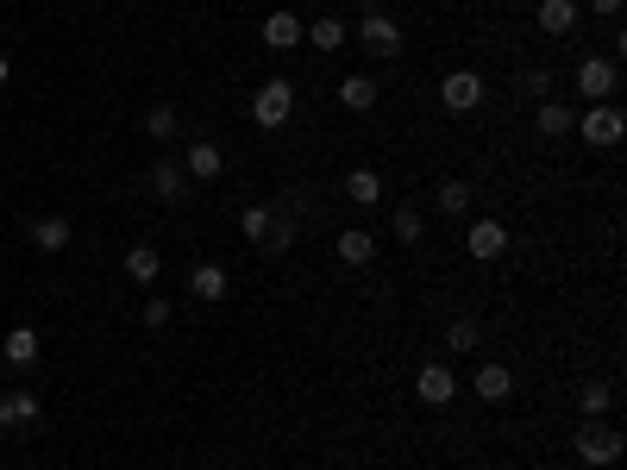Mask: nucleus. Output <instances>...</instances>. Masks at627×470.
I'll use <instances>...</instances> for the list:
<instances>
[{
	"label": "nucleus",
	"instance_id": "f257e3e1",
	"mask_svg": "<svg viewBox=\"0 0 627 470\" xmlns=\"http://www.w3.org/2000/svg\"><path fill=\"white\" fill-rule=\"evenodd\" d=\"M289 113H295V88L283 76H270L258 88V101H251V120H258L264 132H276V126H289Z\"/></svg>",
	"mask_w": 627,
	"mask_h": 470
},
{
	"label": "nucleus",
	"instance_id": "f03ea898",
	"mask_svg": "<svg viewBox=\"0 0 627 470\" xmlns=\"http://www.w3.org/2000/svg\"><path fill=\"white\" fill-rule=\"evenodd\" d=\"M577 132H584V145H596V151H615L621 145V132H627V120H621V107H609V101H596L584 120H571Z\"/></svg>",
	"mask_w": 627,
	"mask_h": 470
},
{
	"label": "nucleus",
	"instance_id": "7ed1b4c3",
	"mask_svg": "<svg viewBox=\"0 0 627 470\" xmlns=\"http://www.w3.org/2000/svg\"><path fill=\"white\" fill-rule=\"evenodd\" d=\"M483 76L477 69H452L446 82H439V107H452V113H471V107H483Z\"/></svg>",
	"mask_w": 627,
	"mask_h": 470
},
{
	"label": "nucleus",
	"instance_id": "20e7f679",
	"mask_svg": "<svg viewBox=\"0 0 627 470\" xmlns=\"http://www.w3.org/2000/svg\"><path fill=\"white\" fill-rule=\"evenodd\" d=\"M577 458H584L590 470L615 464V458H621V433H615V427H596V420H584V433H577Z\"/></svg>",
	"mask_w": 627,
	"mask_h": 470
},
{
	"label": "nucleus",
	"instance_id": "39448f33",
	"mask_svg": "<svg viewBox=\"0 0 627 470\" xmlns=\"http://www.w3.org/2000/svg\"><path fill=\"white\" fill-rule=\"evenodd\" d=\"M358 44L370 57H396L402 51V26L389 13H364V26H358Z\"/></svg>",
	"mask_w": 627,
	"mask_h": 470
},
{
	"label": "nucleus",
	"instance_id": "423d86ee",
	"mask_svg": "<svg viewBox=\"0 0 627 470\" xmlns=\"http://www.w3.org/2000/svg\"><path fill=\"white\" fill-rule=\"evenodd\" d=\"M615 63L609 57H584V63H577V88H584V101L596 107V101H609V94H615Z\"/></svg>",
	"mask_w": 627,
	"mask_h": 470
},
{
	"label": "nucleus",
	"instance_id": "0eeeda50",
	"mask_svg": "<svg viewBox=\"0 0 627 470\" xmlns=\"http://www.w3.org/2000/svg\"><path fill=\"white\" fill-rule=\"evenodd\" d=\"M464 251H471L477 264H490V257L508 251V226H502V220H477L471 232H464Z\"/></svg>",
	"mask_w": 627,
	"mask_h": 470
},
{
	"label": "nucleus",
	"instance_id": "6e6552de",
	"mask_svg": "<svg viewBox=\"0 0 627 470\" xmlns=\"http://www.w3.org/2000/svg\"><path fill=\"white\" fill-rule=\"evenodd\" d=\"M414 395H421V402H427V408H446V402H452V395H458V376H452L446 364H427L421 376H414Z\"/></svg>",
	"mask_w": 627,
	"mask_h": 470
},
{
	"label": "nucleus",
	"instance_id": "1a4fd4ad",
	"mask_svg": "<svg viewBox=\"0 0 627 470\" xmlns=\"http://www.w3.org/2000/svg\"><path fill=\"white\" fill-rule=\"evenodd\" d=\"M220 170H226V157H220V145H214V138H189V163H182V176L214 182Z\"/></svg>",
	"mask_w": 627,
	"mask_h": 470
},
{
	"label": "nucleus",
	"instance_id": "9d476101",
	"mask_svg": "<svg viewBox=\"0 0 627 470\" xmlns=\"http://www.w3.org/2000/svg\"><path fill=\"white\" fill-rule=\"evenodd\" d=\"M32 420H38V395H26V389H0V433L32 427Z\"/></svg>",
	"mask_w": 627,
	"mask_h": 470
},
{
	"label": "nucleus",
	"instance_id": "9b49d317",
	"mask_svg": "<svg viewBox=\"0 0 627 470\" xmlns=\"http://www.w3.org/2000/svg\"><path fill=\"white\" fill-rule=\"evenodd\" d=\"M264 44L270 51H295V44H308V26H301L295 13H270L264 19Z\"/></svg>",
	"mask_w": 627,
	"mask_h": 470
},
{
	"label": "nucleus",
	"instance_id": "f8f14e48",
	"mask_svg": "<svg viewBox=\"0 0 627 470\" xmlns=\"http://www.w3.org/2000/svg\"><path fill=\"white\" fill-rule=\"evenodd\" d=\"M471 389L483 395V402H508V395H515V376H508V364H483L471 376Z\"/></svg>",
	"mask_w": 627,
	"mask_h": 470
},
{
	"label": "nucleus",
	"instance_id": "ddd939ff",
	"mask_svg": "<svg viewBox=\"0 0 627 470\" xmlns=\"http://www.w3.org/2000/svg\"><path fill=\"white\" fill-rule=\"evenodd\" d=\"M370 257H377V239H370L364 226H345L339 232V264H352V270H364Z\"/></svg>",
	"mask_w": 627,
	"mask_h": 470
},
{
	"label": "nucleus",
	"instance_id": "4468645a",
	"mask_svg": "<svg viewBox=\"0 0 627 470\" xmlns=\"http://www.w3.org/2000/svg\"><path fill=\"white\" fill-rule=\"evenodd\" d=\"M339 188H345V201H358V207H377L383 201V176L377 170H352Z\"/></svg>",
	"mask_w": 627,
	"mask_h": 470
},
{
	"label": "nucleus",
	"instance_id": "2eb2a0df",
	"mask_svg": "<svg viewBox=\"0 0 627 470\" xmlns=\"http://www.w3.org/2000/svg\"><path fill=\"white\" fill-rule=\"evenodd\" d=\"M571 26H577V0H540V32L565 38Z\"/></svg>",
	"mask_w": 627,
	"mask_h": 470
},
{
	"label": "nucleus",
	"instance_id": "dca6fc26",
	"mask_svg": "<svg viewBox=\"0 0 627 470\" xmlns=\"http://www.w3.org/2000/svg\"><path fill=\"white\" fill-rule=\"evenodd\" d=\"M157 270H164V257H157L151 245H132V251H126V276L138 282V289H151V282H157Z\"/></svg>",
	"mask_w": 627,
	"mask_h": 470
},
{
	"label": "nucleus",
	"instance_id": "f3484780",
	"mask_svg": "<svg viewBox=\"0 0 627 470\" xmlns=\"http://www.w3.org/2000/svg\"><path fill=\"white\" fill-rule=\"evenodd\" d=\"M0 351H7V364L26 370V364H38V333H32V326H13V333L0 339Z\"/></svg>",
	"mask_w": 627,
	"mask_h": 470
},
{
	"label": "nucleus",
	"instance_id": "a211bd4d",
	"mask_svg": "<svg viewBox=\"0 0 627 470\" xmlns=\"http://www.w3.org/2000/svg\"><path fill=\"white\" fill-rule=\"evenodd\" d=\"M182 182H189V176H182V163L164 157V163L151 170V195H157V201H182Z\"/></svg>",
	"mask_w": 627,
	"mask_h": 470
},
{
	"label": "nucleus",
	"instance_id": "6ab92c4d",
	"mask_svg": "<svg viewBox=\"0 0 627 470\" xmlns=\"http://www.w3.org/2000/svg\"><path fill=\"white\" fill-rule=\"evenodd\" d=\"M32 245H38V251H63V245H69V220H63V214L32 220Z\"/></svg>",
	"mask_w": 627,
	"mask_h": 470
},
{
	"label": "nucleus",
	"instance_id": "aec40b11",
	"mask_svg": "<svg viewBox=\"0 0 627 470\" xmlns=\"http://www.w3.org/2000/svg\"><path fill=\"white\" fill-rule=\"evenodd\" d=\"M189 295H195V301H226V270H220V264H201V270L189 276Z\"/></svg>",
	"mask_w": 627,
	"mask_h": 470
},
{
	"label": "nucleus",
	"instance_id": "412c9836",
	"mask_svg": "<svg viewBox=\"0 0 627 470\" xmlns=\"http://www.w3.org/2000/svg\"><path fill=\"white\" fill-rule=\"evenodd\" d=\"M339 101L352 107V113H370V107H377V82H370V76H345L339 82Z\"/></svg>",
	"mask_w": 627,
	"mask_h": 470
},
{
	"label": "nucleus",
	"instance_id": "4be33fe9",
	"mask_svg": "<svg viewBox=\"0 0 627 470\" xmlns=\"http://www.w3.org/2000/svg\"><path fill=\"white\" fill-rule=\"evenodd\" d=\"M533 126H540V138H565V132H571V107H559V101H540Z\"/></svg>",
	"mask_w": 627,
	"mask_h": 470
},
{
	"label": "nucleus",
	"instance_id": "5701e85b",
	"mask_svg": "<svg viewBox=\"0 0 627 470\" xmlns=\"http://www.w3.org/2000/svg\"><path fill=\"white\" fill-rule=\"evenodd\" d=\"M345 38H352V32H345V19H314V26H308V44H314V51H339Z\"/></svg>",
	"mask_w": 627,
	"mask_h": 470
},
{
	"label": "nucleus",
	"instance_id": "b1692460",
	"mask_svg": "<svg viewBox=\"0 0 627 470\" xmlns=\"http://www.w3.org/2000/svg\"><path fill=\"white\" fill-rule=\"evenodd\" d=\"M609 402H615V389H609V383H584V389H577V408H584V420L609 414Z\"/></svg>",
	"mask_w": 627,
	"mask_h": 470
},
{
	"label": "nucleus",
	"instance_id": "393cba45",
	"mask_svg": "<svg viewBox=\"0 0 627 470\" xmlns=\"http://www.w3.org/2000/svg\"><path fill=\"white\" fill-rule=\"evenodd\" d=\"M295 245V220H289V201H283V214H270V232H264V251H289Z\"/></svg>",
	"mask_w": 627,
	"mask_h": 470
},
{
	"label": "nucleus",
	"instance_id": "a878e982",
	"mask_svg": "<svg viewBox=\"0 0 627 470\" xmlns=\"http://www.w3.org/2000/svg\"><path fill=\"white\" fill-rule=\"evenodd\" d=\"M464 207H471V182H439V214H464Z\"/></svg>",
	"mask_w": 627,
	"mask_h": 470
},
{
	"label": "nucleus",
	"instance_id": "bb28decb",
	"mask_svg": "<svg viewBox=\"0 0 627 470\" xmlns=\"http://www.w3.org/2000/svg\"><path fill=\"white\" fill-rule=\"evenodd\" d=\"M477 339H483V333H477L471 314H458V320L446 326V345H452V351H477Z\"/></svg>",
	"mask_w": 627,
	"mask_h": 470
},
{
	"label": "nucleus",
	"instance_id": "cd10ccee",
	"mask_svg": "<svg viewBox=\"0 0 627 470\" xmlns=\"http://www.w3.org/2000/svg\"><path fill=\"white\" fill-rule=\"evenodd\" d=\"M176 132H182L176 107H151V113H145V138H176Z\"/></svg>",
	"mask_w": 627,
	"mask_h": 470
},
{
	"label": "nucleus",
	"instance_id": "c85d7f7f",
	"mask_svg": "<svg viewBox=\"0 0 627 470\" xmlns=\"http://www.w3.org/2000/svg\"><path fill=\"white\" fill-rule=\"evenodd\" d=\"M239 232L264 245V232H270V207H245V214H239Z\"/></svg>",
	"mask_w": 627,
	"mask_h": 470
},
{
	"label": "nucleus",
	"instance_id": "c756f323",
	"mask_svg": "<svg viewBox=\"0 0 627 470\" xmlns=\"http://www.w3.org/2000/svg\"><path fill=\"white\" fill-rule=\"evenodd\" d=\"M396 245H421V214L414 207H396Z\"/></svg>",
	"mask_w": 627,
	"mask_h": 470
},
{
	"label": "nucleus",
	"instance_id": "7c9ffc66",
	"mask_svg": "<svg viewBox=\"0 0 627 470\" xmlns=\"http://www.w3.org/2000/svg\"><path fill=\"white\" fill-rule=\"evenodd\" d=\"M164 320H170V301L151 295V301H145V326H164Z\"/></svg>",
	"mask_w": 627,
	"mask_h": 470
},
{
	"label": "nucleus",
	"instance_id": "2f4dec72",
	"mask_svg": "<svg viewBox=\"0 0 627 470\" xmlns=\"http://www.w3.org/2000/svg\"><path fill=\"white\" fill-rule=\"evenodd\" d=\"M590 7H596V13H609V19H615V13H621V0H590Z\"/></svg>",
	"mask_w": 627,
	"mask_h": 470
},
{
	"label": "nucleus",
	"instance_id": "473e14b6",
	"mask_svg": "<svg viewBox=\"0 0 627 470\" xmlns=\"http://www.w3.org/2000/svg\"><path fill=\"white\" fill-rule=\"evenodd\" d=\"M7 76H13V63H7V57H0V82H7Z\"/></svg>",
	"mask_w": 627,
	"mask_h": 470
}]
</instances>
